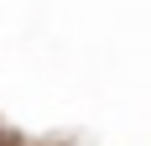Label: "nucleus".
<instances>
[]
</instances>
